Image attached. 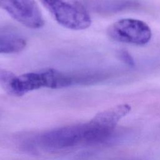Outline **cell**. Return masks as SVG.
<instances>
[{"mask_svg": "<svg viewBox=\"0 0 160 160\" xmlns=\"http://www.w3.org/2000/svg\"><path fill=\"white\" fill-rule=\"evenodd\" d=\"M0 84L9 94L21 96L42 88L58 89L69 87L72 86V81L68 73L52 68H44L18 76L11 72L1 70Z\"/></svg>", "mask_w": 160, "mask_h": 160, "instance_id": "cell-1", "label": "cell"}, {"mask_svg": "<svg viewBox=\"0 0 160 160\" xmlns=\"http://www.w3.org/2000/svg\"><path fill=\"white\" fill-rule=\"evenodd\" d=\"M54 19L72 30H82L91 24L86 7L78 0H39Z\"/></svg>", "mask_w": 160, "mask_h": 160, "instance_id": "cell-2", "label": "cell"}, {"mask_svg": "<svg viewBox=\"0 0 160 160\" xmlns=\"http://www.w3.org/2000/svg\"><path fill=\"white\" fill-rule=\"evenodd\" d=\"M107 33L112 39L136 45H144L151 38V30L144 21L122 19L109 26Z\"/></svg>", "mask_w": 160, "mask_h": 160, "instance_id": "cell-3", "label": "cell"}, {"mask_svg": "<svg viewBox=\"0 0 160 160\" xmlns=\"http://www.w3.org/2000/svg\"><path fill=\"white\" fill-rule=\"evenodd\" d=\"M86 123L71 125L47 132L40 138V143L48 149H66L86 144Z\"/></svg>", "mask_w": 160, "mask_h": 160, "instance_id": "cell-4", "label": "cell"}, {"mask_svg": "<svg viewBox=\"0 0 160 160\" xmlns=\"http://www.w3.org/2000/svg\"><path fill=\"white\" fill-rule=\"evenodd\" d=\"M0 8L28 28L37 29L44 24L41 11L35 0H0Z\"/></svg>", "mask_w": 160, "mask_h": 160, "instance_id": "cell-5", "label": "cell"}, {"mask_svg": "<svg viewBox=\"0 0 160 160\" xmlns=\"http://www.w3.org/2000/svg\"><path fill=\"white\" fill-rule=\"evenodd\" d=\"M119 57L120 59L126 64H128L130 66H134V61L132 59V58L131 56L129 53L125 51V50H121L119 52Z\"/></svg>", "mask_w": 160, "mask_h": 160, "instance_id": "cell-6", "label": "cell"}]
</instances>
